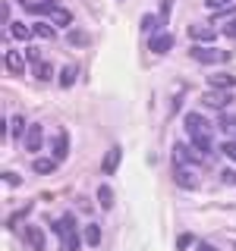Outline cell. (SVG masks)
Wrapping results in <instances>:
<instances>
[{
	"mask_svg": "<svg viewBox=\"0 0 236 251\" xmlns=\"http://www.w3.org/2000/svg\"><path fill=\"white\" fill-rule=\"evenodd\" d=\"M35 78H41V82H51V78H54V66H51L47 60L35 63Z\"/></svg>",
	"mask_w": 236,
	"mask_h": 251,
	"instance_id": "21",
	"label": "cell"
},
{
	"mask_svg": "<svg viewBox=\"0 0 236 251\" xmlns=\"http://www.w3.org/2000/svg\"><path fill=\"white\" fill-rule=\"evenodd\" d=\"M189 245H192V235H189V232H183V235L177 239V248H189Z\"/></svg>",
	"mask_w": 236,
	"mask_h": 251,
	"instance_id": "34",
	"label": "cell"
},
{
	"mask_svg": "<svg viewBox=\"0 0 236 251\" xmlns=\"http://www.w3.org/2000/svg\"><path fill=\"white\" fill-rule=\"evenodd\" d=\"M76 75H79V69L73 66V63H69V66H63V69H60V78H57L60 88H69V85L76 82Z\"/></svg>",
	"mask_w": 236,
	"mask_h": 251,
	"instance_id": "20",
	"label": "cell"
},
{
	"mask_svg": "<svg viewBox=\"0 0 236 251\" xmlns=\"http://www.w3.org/2000/svg\"><path fill=\"white\" fill-rule=\"evenodd\" d=\"M170 10H173V0H161V19L164 22L170 19Z\"/></svg>",
	"mask_w": 236,
	"mask_h": 251,
	"instance_id": "32",
	"label": "cell"
},
{
	"mask_svg": "<svg viewBox=\"0 0 236 251\" xmlns=\"http://www.w3.org/2000/svg\"><path fill=\"white\" fill-rule=\"evenodd\" d=\"M66 154H69V141H66V135L60 132V135H57V141H54V148H51V157L60 163V160H66Z\"/></svg>",
	"mask_w": 236,
	"mask_h": 251,
	"instance_id": "17",
	"label": "cell"
},
{
	"mask_svg": "<svg viewBox=\"0 0 236 251\" xmlns=\"http://www.w3.org/2000/svg\"><path fill=\"white\" fill-rule=\"evenodd\" d=\"M189 38H192V41H214L217 25L214 22H195V25H189Z\"/></svg>",
	"mask_w": 236,
	"mask_h": 251,
	"instance_id": "5",
	"label": "cell"
},
{
	"mask_svg": "<svg viewBox=\"0 0 236 251\" xmlns=\"http://www.w3.org/2000/svg\"><path fill=\"white\" fill-rule=\"evenodd\" d=\"M22 239H26L29 251H44V229L41 226H26V229H22Z\"/></svg>",
	"mask_w": 236,
	"mask_h": 251,
	"instance_id": "7",
	"label": "cell"
},
{
	"mask_svg": "<svg viewBox=\"0 0 236 251\" xmlns=\"http://www.w3.org/2000/svg\"><path fill=\"white\" fill-rule=\"evenodd\" d=\"M6 73L10 75H22L26 73V53H19V50H6Z\"/></svg>",
	"mask_w": 236,
	"mask_h": 251,
	"instance_id": "11",
	"label": "cell"
},
{
	"mask_svg": "<svg viewBox=\"0 0 236 251\" xmlns=\"http://www.w3.org/2000/svg\"><path fill=\"white\" fill-rule=\"evenodd\" d=\"M173 182H177L179 188H195L199 185V176H195L189 167H173Z\"/></svg>",
	"mask_w": 236,
	"mask_h": 251,
	"instance_id": "10",
	"label": "cell"
},
{
	"mask_svg": "<svg viewBox=\"0 0 236 251\" xmlns=\"http://www.w3.org/2000/svg\"><path fill=\"white\" fill-rule=\"evenodd\" d=\"M208 85H211V88H220V91H230L233 85H236V75H227V73L208 75Z\"/></svg>",
	"mask_w": 236,
	"mask_h": 251,
	"instance_id": "14",
	"label": "cell"
},
{
	"mask_svg": "<svg viewBox=\"0 0 236 251\" xmlns=\"http://www.w3.org/2000/svg\"><path fill=\"white\" fill-rule=\"evenodd\" d=\"M54 232L60 235V251H79V245H82V235H79V226H76V220L73 217H60L57 223H54Z\"/></svg>",
	"mask_w": 236,
	"mask_h": 251,
	"instance_id": "2",
	"label": "cell"
},
{
	"mask_svg": "<svg viewBox=\"0 0 236 251\" xmlns=\"http://www.w3.org/2000/svg\"><path fill=\"white\" fill-rule=\"evenodd\" d=\"M170 47H173V35H170V31H157L154 38H148V50H151V53H167Z\"/></svg>",
	"mask_w": 236,
	"mask_h": 251,
	"instance_id": "9",
	"label": "cell"
},
{
	"mask_svg": "<svg viewBox=\"0 0 236 251\" xmlns=\"http://www.w3.org/2000/svg\"><path fill=\"white\" fill-rule=\"evenodd\" d=\"M3 182H6V185H19V182H22V179H19V173H13V170H6V173H3Z\"/></svg>",
	"mask_w": 236,
	"mask_h": 251,
	"instance_id": "30",
	"label": "cell"
},
{
	"mask_svg": "<svg viewBox=\"0 0 236 251\" xmlns=\"http://www.w3.org/2000/svg\"><path fill=\"white\" fill-rule=\"evenodd\" d=\"M69 41L79 44V47H85V44H88V35H85V31H69Z\"/></svg>",
	"mask_w": 236,
	"mask_h": 251,
	"instance_id": "26",
	"label": "cell"
},
{
	"mask_svg": "<svg viewBox=\"0 0 236 251\" xmlns=\"http://www.w3.org/2000/svg\"><path fill=\"white\" fill-rule=\"evenodd\" d=\"M82 239H85V245H88V248H98L101 245V226L98 223H88L82 229Z\"/></svg>",
	"mask_w": 236,
	"mask_h": 251,
	"instance_id": "18",
	"label": "cell"
},
{
	"mask_svg": "<svg viewBox=\"0 0 236 251\" xmlns=\"http://www.w3.org/2000/svg\"><path fill=\"white\" fill-rule=\"evenodd\" d=\"M205 6H208V10H214V13H220V10H227V6H230V0H205Z\"/></svg>",
	"mask_w": 236,
	"mask_h": 251,
	"instance_id": "25",
	"label": "cell"
},
{
	"mask_svg": "<svg viewBox=\"0 0 236 251\" xmlns=\"http://www.w3.org/2000/svg\"><path fill=\"white\" fill-rule=\"evenodd\" d=\"M98 204H101L104 210H110V207H114V192H110L107 185H101V188H98Z\"/></svg>",
	"mask_w": 236,
	"mask_h": 251,
	"instance_id": "23",
	"label": "cell"
},
{
	"mask_svg": "<svg viewBox=\"0 0 236 251\" xmlns=\"http://www.w3.org/2000/svg\"><path fill=\"white\" fill-rule=\"evenodd\" d=\"M195 251H217V248H214V245H208V242H202V245L195 248Z\"/></svg>",
	"mask_w": 236,
	"mask_h": 251,
	"instance_id": "35",
	"label": "cell"
},
{
	"mask_svg": "<svg viewBox=\"0 0 236 251\" xmlns=\"http://www.w3.org/2000/svg\"><path fill=\"white\" fill-rule=\"evenodd\" d=\"M202 100H205V107L224 110V107L233 100V94H230V91H220V88H211V91H205V94H202Z\"/></svg>",
	"mask_w": 236,
	"mask_h": 251,
	"instance_id": "6",
	"label": "cell"
},
{
	"mask_svg": "<svg viewBox=\"0 0 236 251\" xmlns=\"http://www.w3.org/2000/svg\"><path fill=\"white\" fill-rule=\"evenodd\" d=\"M31 170H35L38 176H47V173L57 170V160H54V157H35V160H31Z\"/></svg>",
	"mask_w": 236,
	"mask_h": 251,
	"instance_id": "16",
	"label": "cell"
},
{
	"mask_svg": "<svg viewBox=\"0 0 236 251\" xmlns=\"http://www.w3.org/2000/svg\"><path fill=\"white\" fill-rule=\"evenodd\" d=\"M35 35L44 38V41H51V38H54V25H51V22H38V25H35Z\"/></svg>",
	"mask_w": 236,
	"mask_h": 251,
	"instance_id": "24",
	"label": "cell"
},
{
	"mask_svg": "<svg viewBox=\"0 0 236 251\" xmlns=\"http://www.w3.org/2000/svg\"><path fill=\"white\" fill-rule=\"evenodd\" d=\"M10 35L16 38V41H29V38L35 35V28H29L26 22H10Z\"/></svg>",
	"mask_w": 236,
	"mask_h": 251,
	"instance_id": "19",
	"label": "cell"
},
{
	"mask_svg": "<svg viewBox=\"0 0 236 251\" xmlns=\"http://www.w3.org/2000/svg\"><path fill=\"white\" fill-rule=\"evenodd\" d=\"M224 35H227V38H236V16H233V19L224 25Z\"/></svg>",
	"mask_w": 236,
	"mask_h": 251,
	"instance_id": "33",
	"label": "cell"
},
{
	"mask_svg": "<svg viewBox=\"0 0 236 251\" xmlns=\"http://www.w3.org/2000/svg\"><path fill=\"white\" fill-rule=\"evenodd\" d=\"M189 53H192V60H195V63H205V66H214V63H224V60H227V53H224V50H214V47H202V44H195Z\"/></svg>",
	"mask_w": 236,
	"mask_h": 251,
	"instance_id": "3",
	"label": "cell"
},
{
	"mask_svg": "<svg viewBox=\"0 0 236 251\" xmlns=\"http://www.w3.org/2000/svg\"><path fill=\"white\" fill-rule=\"evenodd\" d=\"M186 132H189V138H192L195 151H202L205 157H208L211 154V138H214L211 123L205 120V116H199V113H186Z\"/></svg>",
	"mask_w": 236,
	"mask_h": 251,
	"instance_id": "1",
	"label": "cell"
},
{
	"mask_svg": "<svg viewBox=\"0 0 236 251\" xmlns=\"http://www.w3.org/2000/svg\"><path fill=\"white\" fill-rule=\"evenodd\" d=\"M220 182H224V185H236V170H224V173H220Z\"/></svg>",
	"mask_w": 236,
	"mask_h": 251,
	"instance_id": "27",
	"label": "cell"
},
{
	"mask_svg": "<svg viewBox=\"0 0 236 251\" xmlns=\"http://www.w3.org/2000/svg\"><path fill=\"white\" fill-rule=\"evenodd\" d=\"M47 22H51V25H73V13L69 10H63V6H54L51 13H47Z\"/></svg>",
	"mask_w": 236,
	"mask_h": 251,
	"instance_id": "12",
	"label": "cell"
},
{
	"mask_svg": "<svg viewBox=\"0 0 236 251\" xmlns=\"http://www.w3.org/2000/svg\"><path fill=\"white\" fill-rule=\"evenodd\" d=\"M26 60H31V63H41V50H38V47H26Z\"/></svg>",
	"mask_w": 236,
	"mask_h": 251,
	"instance_id": "31",
	"label": "cell"
},
{
	"mask_svg": "<svg viewBox=\"0 0 236 251\" xmlns=\"http://www.w3.org/2000/svg\"><path fill=\"white\" fill-rule=\"evenodd\" d=\"M220 129H224V132H236V116H224V120H220Z\"/></svg>",
	"mask_w": 236,
	"mask_h": 251,
	"instance_id": "29",
	"label": "cell"
},
{
	"mask_svg": "<svg viewBox=\"0 0 236 251\" xmlns=\"http://www.w3.org/2000/svg\"><path fill=\"white\" fill-rule=\"evenodd\" d=\"M161 25H164V19H161V16H151V13H148V16H142V31H145L148 38H154L157 31H161Z\"/></svg>",
	"mask_w": 236,
	"mask_h": 251,
	"instance_id": "15",
	"label": "cell"
},
{
	"mask_svg": "<svg viewBox=\"0 0 236 251\" xmlns=\"http://www.w3.org/2000/svg\"><path fill=\"white\" fill-rule=\"evenodd\" d=\"M220 154H227L230 160H236V141H227V145H220Z\"/></svg>",
	"mask_w": 236,
	"mask_h": 251,
	"instance_id": "28",
	"label": "cell"
},
{
	"mask_svg": "<svg viewBox=\"0 0 236 251\" xmlns=\"http://www.w3.org/2000/svg\"><path fill=\"white\" fill-rule=\"evenodd\" d=\"M195 160H205V154L202 151H195V148H189V145H173V163L177 167H189V163H195Z\"/></svg>",
	"mask_w": 236,
	"mask_h": 251,
	"instance_id": "4",
	"label": "cell"
},
{
	"mask_svg": "<svg viewBox=\"0 0 236 251\" xmlns=\"http://www.w3.org/2000/svg\"><path fill=\"white\" fill-rule=\"evenodd\" d=\"M10 132H13L16 138H26V132H29V123L22 120V116H13V120H10Z\"/></svg>",
	"mask_w": 236,
	"mask_h": 251,
	"instance_id": "22",
	"label": "cell"
},
{
	"mask_svg": "<svg viewBox=\"0 0 236 251\" xmlns=\"http://www.w3.org/2000/svg\"><path fill=\"white\" fill-rule=\"evenodd\" d=\"M41 138H44V126L41 123H31L29 132H26V151H41Z\"/></svg>",
	"mask_w": 236,
	"mask_h": 251,
	"instance_id": "8",
	"label": "cell"
},
{
	"mask_svg": "<svg viewBox=\"0 0 236 251\" xmlns=\"http://www.w3.org/2000/svg\"><path fill=\"white\" fill-rule=\"evenodd\" d=\"M120 157H123L120 148H110V151L104 154V163H101V170H104L107 176H110V173H117V167H120Z\"/></svg>",
	"mask_w": 236,
	"mask_h": 251,
	"instance_id": "13",
	"label": "cell"
}]
</instances>
